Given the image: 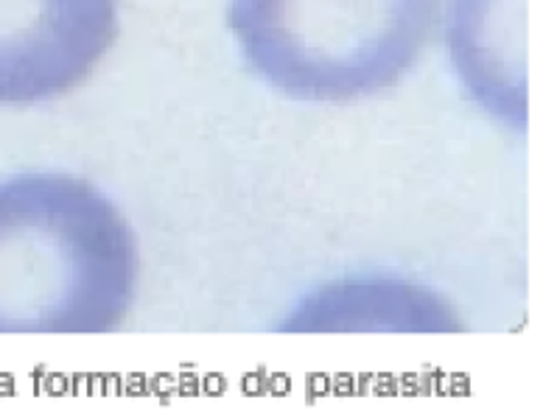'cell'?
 Returning <instances> with one entry per match:
<instances>
[{
	"mask_svg": "<svg viewBox=\"0 0 557 411\" xmlns=\"http://www.w3.org/2000/svg\"><path fill=\"white\" fill-rule=\"evenodd\" d=\"M440 294L395 277H354L309 294L281 331H459Z\"/></svg>",
	"mask_w": 557,
	"mask_h": 411,
	"instance_id": "cell-4",
	"label": "cell"
},
{
	"mask_svg": "<svg viewBox=\"0 0 557 411\" xmlns=\"http://www.w3.org/2000/svg\"><path fill=\"white\" fill-rule=\"evenodd\" d=\"M119 37V0H0V107L79 87Z\"/></svg>",
	"mask_w": 557,
	"mask_h": 411,
	"instance_id": "cell-3",
	"label": "cell"
},
{
	"mask_svg": "<svg viewBox=\"0 0 557 411\" xmlns=\"http://www.w3.org/2000/svg\"><path fill=\"white\" fill-rule=\"evenodd\" d=\"M524 0H457L448 28L459 73L493 115L524 129V57L518 46V20Z\"/></svg>",
	"mask_w": 557,
	"mask_h": 411,
	"instance_id": "cell-5",
	"label": "cell"
},
{
	"mask_svg": "<svg viewBox=\"0 0 557 411\" xmlns=\"http://www.w3.org/2000/svg\"><path fill=\"white\" fill-rule=\"evenodd\" d=\"M135 229L73 174L0 179V333H112L138 297Z\"/></svg>",
	"mask_w": 557,
	"mask_h": 411,
	"instance_id": "cell-1",
	"label": "cell"
},
{
	"mask_svg": "<svg viewBox=\"0 0 557 411\" xmlns=\"http://www.w3.org/2000/svg\"><path fill=\"white\" fill-rule=\"evenodd\" d=\"M440 0H230V28L272 90L348 104L389 90L418 65Z\"/></svg>",
	"mask_w": 557,
	"mask_h": 411,
	"instance_id": "cell-2",
	"label": "cell"
}]
</instances>
